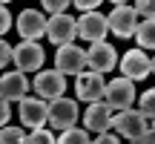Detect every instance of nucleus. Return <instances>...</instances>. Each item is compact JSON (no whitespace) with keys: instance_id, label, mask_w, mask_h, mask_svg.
Here are the masks:
<instances>
[{"instance_id":"nucleus-18","label":"nucleus","mask_w":155,"mask_h":144,"mask_svg":"<svg viewBox=\"0 0 155 144\" xmlns=\"http://www.w3.org/2000/svg\"><path fill=\"white\" fill-rule=\"evenodd\" d=\"M0 144H29V135L23 127H0Z\"/></svg>"},{"instance_id":"nucleus-9","label":"nucleus","mask_w":155,"mask_h":144,"mask_svg":"<svg viewBox=\"0 0 155 144\" xmlns=\"http://www.w3.org/2000/svg\"><path fill=\"white\" fill-rule=\"evenodd\" d=\"M118 63V52L112 43H106V40H98V43H92L86 49V67L92 72H98V75H104V72H112Z\"/></svg>"},{"instance_id":"nucleus-25","label":"nucleus","mask_w":155,"mask_h":144,"mask_svg":"<svg viewBox=\"0 0 155 144\" xmlns=\"http://www.w3.org/2000/svg\"><path fill=\"white\" fill-rule=\"evenodd\" d=\"M9 29H12V15H9V9H6V6H0V38H3Z\"/></svg>"},{"instance_id":"nucleus-5","label":"nucleus","mask_w":155,"mask_h":144,"mask_svg":"<svg viewBox=\"0 0 155 144\" xmlns=\"http://www.w3.org/2000/svg\"><path fill=\"white\" fill-rule=\"evenodd\" d=\"M12 61H15V69H20V72H38L43 67L46 55L38 40H23V43L12 46Z\"/></svg>"},{"instance_id":"nucleus-12","label":"nucleus","mask_w":155,"mask_h":144,"mask_svg":"<svg viewBox=\"0 0 155 144\" xmlns=\"http://www.w3.org/2000/svg\"><path fill=\"white\" fill-rule=\"evenodd\" d=\"M75 92H78V98L86 101V104H92V101H104V92H106L104 75H98V72H78Z\"/></svg>"},{"instance_id":"nucleus-14","label":"nucleus","mask_w":155,"mask_h":144,"mask_svg":"<svg viewBox=\"0 0 155 144\" xmlns=\"http://www.w3.org/2000/svg\"><path fill=\"white\" fill-rule=\"evenodd\" d=\"M121 72L129 81H144L152 72V61H150V55H147L144 49H129L127 55L121 58Z\"/></svg>"},{"instance_id":"nucleus-24","label":"nucleus","mask_w":155,"mask_h":144,"mask_svg":"<svg viewBox=\"0 0 155 144\" xmlns=\"http://www.w3.org/2000/svg\"><path fill=\"white\" fill-rule=\"evenodd\" d=\"M12 63V43H6L3 38H0V69L9 67Z\"/></svg>"},{"instance_id":"nucleus-26","label":"nucleus","mask_w":155,"mask_h":144,"mask_svg":"<svg viewBox=\"0 0 155 144\" xmlns=\"http://www.w3.org/2000/svg\"><path fill=\"white\" fill-rule=\"evenodd\" d=\"M72 6H78L81 12H95L101 6V0H72Z\"/></svg>"},{"instance_id":"nucleus-19","label":"nucleus","mask_w":155,"mask_h":144,"mask_svg":"<svg viewBox=\"0 0 155 144\" xmlns=\"http://www.w3.org/2000/svg\"><path fill=\"white\" fill-rule=\"evenodd\" d=\"M58 144H92V139H89V133H86V127H69V130H63L61 133V139H58Z\"/></svg>"},{"instance_id":"nucleus-32","label":"nucleus","mask_w":155,"mask_h":144,"mask_svg":"<svg viewBox=\"0 0 155 144\" xmlns=\"http://www.w3.org/2000/svg\"><path fill=\"white\" fill-rule=\"evenodd\" d=\"M152 75H155V55H152Z\"/></svg>"},{"instance_id":"nucleus-30","label":"nucleus","mask_w":155,"mask_h":144,"mask_svg":"<svg viewBox=\"0 0 155 144\" xmlns=\"http://www.w3.org/2000/svg\"><path fill=\"white\" fill-rule=\"evenodd\" d=\"M109 3H115V6H124V3H129V0H109Z\"/></svg>"},{"instance_id":"nucleus-31","label":"nucleus","mask_w":155,"mask_h":144,"mask_svg":"<svg viewBox=\"0 0 155 144\" xmlns=\"http://www.w3.org/2000/svg\"><path fill=\"white\" fill-rule=\"evenodd\" d=\"M129 144H144V141H141V139H132V141H129Z\"/></svg>"},{"instance_id":"nucleus-2","label":"nucleus","mask_w":155,"mask_h":144,"mask_svg":"<svg viewBox=\"0 0 155 144\" xmlns=\"http://www.w3.org/2000/svg\"><path fill=\"white\" fill-rule=\"evenodd\" d=\"M78 101L72 98H55V101H49V118H46V124L49 127H55L58 133H63V130H69V127H75L78 124Z\"/></svg>"},{"instance_id":"nucleus-17","label":"nucleus","mask_w":155,"mask_h":144,"mask_svg":"<svg viewBox=\"0 0 155 144\" xmlns=\"http://www.w3.org/2000/svg\"><path fill=\"white\" fill-rule=\"evenodd\" d=\"M132 38L138 40L141 49H155V17H152V20H141Z\"/></svg>"},{"instance_id":"nucleus-10","label":"nucleus","mask_w":155,"mask_h":144,"mask_svg":"<svg viewBox=\"0 0 155 144\" xmlns=\"http://www.w3.org/2000/svg\"><path fill=\"white\" fill-rule=\"evenodd\" d=\"M83 67H86V52L81 46L66 43L55 52V69L61 75H78V72H83Z\"/></svg>"},{"instance_id":"nucleus-1","label":"nucleus","mask_w":155,"mask_h":144,"mask_svg":"<svg viewBox=\"0 0 155 144\" xmlns=\"http://www.w3.org/2000/svg\"><path fill=\"white\" fill-rule=\"evenodd\" d=\"M17 115H20L23 127L38 130V127H43L46 118H49V101L38 98V95H23V98L17 101Z\"/></svg>"},{"instance_id":"nucleus-6","label":"nucleus","mask_w":155,"mask_h":144,"mask_svg":"<svg viewBox=\"0 0 155 144\" xmlns=\"http://www.w3.org/2000/svg\"><path fill=\"white\" fill-rule=\"evenodd\" d=\"M35 95L43 101H55L61 98L63 92H66V78L61 75L58 69H40L38 75H35Z\"/></svg>"},{"instance_id":"nucleus-27","label":"nucleus","mask_w":155,"mask_h":144,"mask_svg":"<svg viewBox=\"0 0 155 144\" xmlns=\"http://www.w3.org/2000/svg\"><path fill=\"white\" fill-rule=\"evenodd\" d=\"M12 118V110H9V101L0 98V127H6V121Z\"/></svg>"},{"instance_id":"nucleus-3","label":"nucleus","mask_w":155,"mask_h":144,"mask_svg":"<svg viewBox=\"0 0 155 144\" xmlns=\"http://www.w3.org/2000/svg\"><path fill=\"white\" fill-rule=\"evenodd\" d=\"M135 81H129V78H115V81H109L106 84V92H104V101L112 107L115 112H121V110H129V107L135 104Z\"/></svg>"},{"instance_id":"nucleus-4","label":"nucleus","mask_w":155,"mask_h":144,"mask_svg":"<svg viewBox=\"0 0 155 144\" xmlns=\"http://www.w3.org/2000/svg\"><path fill=\"white\" fill-rule=\"evenodd\" d=\"M112 127L118 130V135H124V139H138V135L147 133V127H150V118L144 115L141 110H121L118 115H112Z\"/></svg>"},{"instance_id":"nucleus-22","label":"nucleus","mask_w":155,"mask_h":144,"mask_svg":"<svg viewBox=\"0 0 155 144\" xmlns=\"http://www.w3.org/2000/svg\"><path fill=\"white\" fill-rule=\"evenodd\" d=\"M132 9L138 12L144 20H152V17H155V0H135Z\"/></svg>"},{"instance_id":"nucleus-13","label":"nucleus","mask_w":155,"mask_h":144,"mask_svg":"<svg viewBox=\"0 0 155 144\" xmlns=\"http://www.w3.org/2000/svg\"><path fill=\"white\" fill-rule=\"evenodd\" d=\"M15 29L20 32L23 40H40L46 35V17L38 9H23L15 20Z\"/></svg>"},{"instance_id":"nucleus-8","label":"nucleus","mask_w":155,"mask_h":144,"mask_svg":"<svg viewBox=\"0 0 155 144\" xmlns=\"http://www.w3.org/2000/svg\"><path fill=\"white\" fill-rule=\"evenodd\" d=\"M106 26H109V32L115 38H132L135 29H138V12L132 6H127V3L115 6L109 12V17H106Z\"/></svg>"},{"instance_id":"nucleus-28","label":"nucleus","mask_w":155,"mask_h":144,"mask_svg":"<svg viewBox=\"0 0 155 144\" xmlns=\"http://www.w3.org/2000/svg\"><path fill=\"white\" fill-rule=\"evenodd\" d=\"M92 144H121V139H118V135H112V133H101Z\"/></svg>"},{"instance_id":"nucleus-16","label":"nucleus","mask_w":155,"mask_h":144,"mask_svg":"<svg viewBox=\"0 0 155 144\" xmlns=\"http://www.w3.org/2000/svg\"><path fill=\"white\" fill-rule=\"evenodd\" d=\"M26 92H29V81H26V75L20 69L0 75V98L3 101H9V104L12 101H20Z\"/></svg>"},{"instance_id":"nucleus-21","label":"nucleus","mask_w":155,"mask_h":144,"mask_svg":"<svg viewBox=\"0 0 155 144\" xmlns=\"http://www.w3.org/2000/svg\"><path fill=\"white\" fill-rule=\"evenodd\" d=\"M29 144H58V139L52 135V130L38 127V130H32V135H29Z\"/></svg>"},{"instance_id":"nucleus-7","label":"nucleus","mask_w":155,"mask_h":144,"mask_svg":"<svg viewBox=\"0 0 155 144\" xmlns=\"http://www.w3.org/2000/svg\"><path fill=\"white\" fill-rule=\"evenodd\" d=\"M46 38H49L55 46L72 43V40L78 38V20L69 17L66 12H63V15H52L49 20H46Z\"/></svg>"},{"instance_id":"nucleus-29","label":"nucleus","mask_w":155,"mask_h":144,"mask_svg":"<svg viewBox=\"0 0 155 144\" xmlns=\"http://www.w3.org/2000/svg\"><path fill=\"white\" fill-rule=\"evenodd\" d=\"M144 144H155V121H152V127H147V133L144 135H138Z\"/></svg>"},{"instance_id":"nucleus-23","label":"nucleus","mask_w":155,"mask_h":144,"mask_svg":"<svg viewBox=\"0 0 155 144\" xmlns=\"http://www.w3.org/2000/svg\"><path fill=\"white\" fill-rule=\"evenodd\" d=\"M40 6L46 12H52V15H63L66 6H72V0H40Z\"/></svg>"},{"instance_id":"nucleus-11","label":"nucleus","mask_w":155,"mask_h":144,"mask_svg":"<svg viewBox=\"0 0 155 144\" xmlns=\"http://www.w3.org/2000/svg\"><path fill=\"white\" fill-rule=\"evenodd\" d=\"M106 32H109L106 17L101 15L98 9H95V12H83V15L78 17V38L89 40V43H98V40L106 38Z\"/></svg>"},{"instance_id":"nucleus-20","label":"nucleus","mask_w":155,"mask_h":144,"mask_svg":"<svg viewBox=\"0 0 155 144\" xmlns=\"http://www.w3.org/2000/svg\"><path fill=\"white\" fill-rule=\"evenodd\" d=\"M138 110L144 112L147 118H155V89H147L144 95H138Z\"/></svg>"},{"instance_id":"nucleus-33","label":"nucleus","mask_w":155,"mask_h":144,"mask_svg":"<svg viewBox=\"0 0 155 144\" xmlns=\"http://www.w3.org/2000/svg\"><path fill=\"white\" fill-rule=\"evenodd\" d=\"M6 3H12V0H0V6H6Z\"/></svg>"},{"instance_id":"nucleus-15","label":"nucleus","mask_w":155,"mask_h":144,"mask_svg":"<svg viewBox=\"0 0 155 144\" xmlns=\"http://www.w3.org/2000/svg\"><path fill=\"white\" fill-rule=\"evenodd\" d=\"M112 115H115V110H112L106 101H92V104L86 107V112H83V127L95 130V133H109Z\"/></svg>"}]
</instances>
